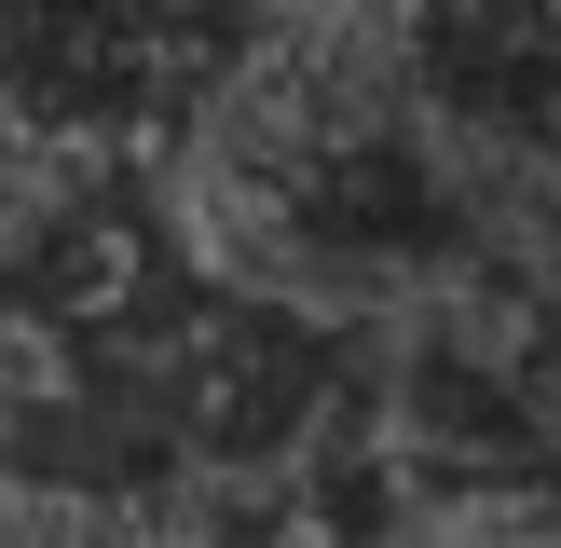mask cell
<instances>
[{
    "label": "cell",
    "instance_id": "obj_3",
    "mask_svg": "<svg viewBox=\"0 0 561 548\" xmlns=\"http://www.w3.org/2000/svg\"><path fill=\"white\" fill-rule=\"evenodd\" d=\"M370 55L466 151L520 261H561V0H383Z\"/></svg>",
    "mask_w": 561,
    "mask_h": 548
},
{
    "label": "cell",
    "instance_id": "obj_2",
    "mask_svg": "<svg viewBox=\"0 0 561 548\" xmlns=\"http://www.w3.org/2000/svg\"><path fill=\"white\" fill-rule=\"evenodd\" d=\"M288 42V0H0L14 151H164Z\"/></svg>",
    "mask_w": 561,
    "mask_h": 548
},
{
    "label": "cell",
    "instance_id": "obj_4",
    "mask_svg": "<svg viewBox=\"0 0 561 548\" xmlns=\"http://www.w3.org/2000/svg\"><path fill=\"white\" fill-rule=\"evenodd\" d=\"M0 151H14V137H0Z\"/></svg>",
    "mask_w": 561,
    "mask_h": 548
},
{
    "label": "cell",
    "instance_id": "obj_1",
    "mask_svg": "<svg viewBox=\"0 0 561 548\" xmlns=\"http://www.w3.org/2000/svg\"><path fill=\"white\" fill-rule=\"evenodd\" d=\"M219 219H233L247 274L316 288L343 316H411V301L520 261L493 192L466 179V151L370 55V27L316 42V55L274 42L233 82V110H219Z\"/></svg>",
    "mask_w": 561,
    "mask_h": 548
}]
</instances>
